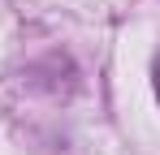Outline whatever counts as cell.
<instances>
[{"label": "cell", "instance_id": "obj_1", "mask_svg": "<svg viewBox=\"0 0 160 155\" xmlns=\"http://www.w3.org/2000/svg\"><path fill=\"white\" fill-rule=\"evenodd\" d=\"M156 99H160V65H156Z\"/></svg>", "mask_w": 160, "mask_h": 155}]
</instances>
